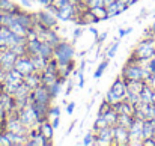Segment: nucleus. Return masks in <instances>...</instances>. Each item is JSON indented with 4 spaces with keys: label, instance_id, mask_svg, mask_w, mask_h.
Masks as SVG:
<instances>
[{
    "label": "nucleus",
    "instance_id": "nucleus-27",
    "mask_svg": "<svg viewBox=\"0 0 155 146\" xmlns=\"http://www.w3.org/2000/svg\"><path fill=\"white\" fill-rule=\"evenodd\" d=\"M107 36H108V32L100 33V35L97 36V44H98V45H103L104 42H105V39H107Z\"/></svg>",
    "mask_w": 155,
    "mask_h": 146
},
{
    "label": "nucleus",
    "instance_id": "nucleus-12",
    "mask_svg": "<svg viewBox=\"0 0 155 146\" xmlns=\"http://www.w3.org/2000/svg\"><path fill=\"white\" fill-rule=\"evenodd\" d=\"M39 56H42L45 60H50L54 57V45H51L48 41L45 39H41V45H39V51H38Z\"/></svg>",
    "mask_w": 155,
    "mask_h": 146
},
{
    "label": "nucleus",
    "instance_id": "nucleus-8",
    "mask_svg": "<svg viewBox=\"0 0 155 146\" xmlns=\"http://www.w3.org/2000/svg\"><path fill=\"white\" fill-rule=\"evenodd\" d=\"M36 23H39L41 26H44L47 29H56L57 27V17L45 8L36 14Z\"/></svg>",
    "mask_w": 155,
    "mask_h": 146
},
{
    "label": "nucleus",
    "instance_id": "nucleus-30",
    "mask_svg": "<svg viewBox=\"0 0 155 146\" xmlns=\"http://www.w3.org/2000/svg\"><path fill=\"white\" fill-rule=\"evenodd\" d=\"M143 146H155V139L154 137H148V139H143Z\"/></svg>",
    "mask_w": 155,
    "mask_h": 146
},
{
    "label": "nucleus",
    "instance_id": "nucleus-3",
    "mask_svg": "<svg viewBox=\"0 0 155 146\" xmlns=\"http://www.w3.org/2000/svg\"><path fill=\"white\" fill-rule=\"evenodd\" d=\"M133 59L142 62V60H146V59H151L155 57V36L152 38H148L145 41H140L137 44V47L133 50V54H131Z\"/></svg>",
    "mask_w": 155,
    "mask_h": 146
},
{
    "label": "nucleus",
    "instance_id": "nucleus-19",
    "mask_svg": "<svg viewBox=\"0 0 155 146\" xmlns=\"http://www.w3.org/2000/svg\"><path fill=\"white\" fill-rule=\"evenodd\" d=\"M104 118H105V121H107L108 125H113V127H114V125L117 124V111H116L113 107L104 114Z\"/></svg>",
    "mask_w": 155,
    "mask_h": 146
},
{
    "label": "nucleus",
    "instance_id": "nucleus-1",
    "mask_svg": "<svg viewBox=\"0 0 155 146\" xmlns=\"http://www.w3.org/2000/svg\"><path fill=\"white\" fill-rule=\"evenodd\" d=\"M120 77L125 81H137L143 80V63L130 57V60L125 63V66L120 71ZM145 81V80H143Z\"/></svg>",
    "mask_w": 155,
    "mask_h": 146
},
{
    "label": "nucleus",
    "instance_id": "nucleus-21",
    "mask_svg": "<svg viewBox=\"0 0 155 146\" xmlns=\"http://www.w3.org/2000/svg\"><path fill=\"white\" fill-rule=\"evenodd\" d=\"M119 45H120V42H119V38H116L114 39V42L107 48V51H105V57H108V59H113L114 56H116V51H117V48H119Z\"/></svg>",
    "mask_w": 155,
    "mask_h": 146
},
{
    "label": "nucleus",
    "instance_id": "nucleus-39",
    "mask_svg": "<svg viewBox=\"0 0 155 146\" xmlns=\"http://www.w3.org/2000/svg\"><path fill=\"white\" fill-rule=\"evenodd\" d=\"M74 127H75V121H74V122H71V125H69V128H68V134H71V131L74 130Z\"/></svg>",
    "mask_w": 155,
    "mask_h": 146
},
{
    "label": "nucleus",
    "instance_id": "nucleus-25",
    "mask_svg": "<svg viewBox=\"0 0 155 146\" xmlns=\"http://www.w3.org/2000/svg\"><path fill=\"white\" fill-rule=\"evenodd\" d=\"M59 116H60V107H59V105H50V110H48V119L59 118Z\"/></svg>",
    "mask_w": 155,
    "mask_h": 146
},
{
    "label": "nucleus",
    "instance_id": "nucleus-29",
    "mask_svg": "<svg viewBox=\"0 0 155 146\" xmlns=\"http://www.w3.org/2000/svg\"><path fill=\"white\" fill-rule=\"evenodd\" d=\"M81 33H83V30H81L80 27H75L74 32H72V41H77V39L81 36Z\"/></svg>",
    "mask_w": 155,
    "mask_h": 146
},
{
    "label": "nucleus",
    "instance_id": "nucleus-26",
    "mask_svg": "<svg viewBox=\"0 0 155 146\" xmlns=\"http://www.w3.org/2000/svg\"><path fill=\"white\" fill-rule=\"evenodd\" d=\"M86 6H87V9H92V8H98V6H105V3H104V0H87Z\"/></svg>",
    "mask_w": 155,
    "mask_h": 146
},
{
    "label": "nucleus",
    "instance_id": "nucleus-32",
    "mask_svg": "<svg viewBox=\"0 0 155 146\" xmlns=\"http://www.w3.org/2000/svg\"><path fill=\"white\" fill-rule=\"evenodd\" d=\"M72 86H74V85H72V78H69V80H68V88H66V91H65V97H68V95L72 92Z\"/></svg>",
    "mask_w": 155,
    "mask_h": 146
},
{
    "label": "nucleus",
    "instance_id": "nucleus-4",
    "mask_svg": "<svg viewBox=\"0 0 155 146\" xmlns=\"http://www.w3.org/2000/svg\"><path fill=\"white\" fill-rule=\"evenodd\" d=\"M54 59L57 63L63 65V63H71L75 59V48L71 42L66 41H60L56 47H54Z\"/></svg>",
    "mask_w": 155,
    "mask_h": 146
},
{
    "label": "nucleus",
    "instance_id": "nucleus-14",
    "mask_svg": "<svg viewBox=\"0 0 155 146\" xmlns=\"http://www.w3.org/2000/svg\"><path fill=\"white\" fill-rule=\"evenodd\" d=\"M5 81H9V83H15V85H21L24 81V75L21 72H18L15 68L11 69V71H6V77H5Z\"/></svg>",
    "mask_w": 155,
    "mask_h": 146
},
{
    "label": "nucleus",
    "instance_id": "nucleus-37",
    "mask_svg": "<svg viewBox=\"0 0 155 146\" xmlns=\"http://www.w3.org/2000/svg\"><path fill=\"white\" fill-rule=\"evenodd\" d=\"M38 3H41L42 6H48L50 3H53V0H36Z\"/></svg>",
    "mask_w": 155,
    "mask_h": 146
},
{
    "label": "nucleus",
    "instance_id": "nucleus-24",
    "mask_svg": "<svg viewBox=\"0 0 155 146\" xmlns=\"http://www.w3.org/2000/svg\"><path fill=\"white\" fill-rule=\"evenodd\" d=\"M95 137H97V134L94 133V131H89L84 137H83V145L89 146V145H94V140H95Z\"/></svg>",
    "mask_w": 155,
    "mask_h": 146
},
{
    "label": "nucleus",
    "instance_id": "nucleus-36",
    "mask_svg": "<svg viewBox=\"0 0 155 146\" xmlns=\"http://www.w3.org/2000/svg\"><path fill=\"white\" fill-rule=\"evenodd\" d=\"M89 32H91V33H92V35H94L95 38H97V36L100 35V32H98V30H97V29H95L94 26H91V27H89Z\"/></svg>",
    "mask_w": 155,
    "mask_h": 146
},
{
    "label": "nucleus",
    "instance_id": "nucleus-2",
    "mask_svg": "<svg viewBox=\"0 0 155 146\" xmlns=\"http://www.w3.org/2000/svg\"><path fill=\"white\" fill-rule=\"evenodd\" d=\"M127 94H128L127 81L119 75V78H116V80L111 83V86H110L108 92L105 94V99H107L111 105H114L116 102H119V101L125 99V98H127Z\"/></svg>",
    "mask_w": 155,
    "mask_h": 146
},
{
    "label": "nucleus",
    "instance_id": "nucleus-31",
    "mask_svg": "<svg viewBox=\"0 0 155 146\" xmlns=\"http://www.w3.org/2000/svg\"><path fill=\"white\" fill-rule=\"evenodd\" d=\"M74 110H75V102H74V101L68 102V105H66V113H68V114H72Z\"/></svg>",
    "mask_w": 155,
    "mask_h": 146
},
{
    "label": "nucleus",
    "instance_id": "nucleus-38",
    "mask_svg": "<svg viewBox=\"0 0 155 146\" xmlns=\"http://www.w3.org/2000/svg\"><path fill=\"white\" fill-rule=\"evenodd\" d=\"M94 102H95V98H94V99H92V101H91V102L87 104V108H86V113H89V111H91V108H92V105H94Z\"/></svg>",
    "mask_w": 155,
    "mask_h": 146
},
{
    "label": "nucleus",
    "instance_id": "nucleus-5",
    "mask_svg": "<svg viewBox=\"0 0 155 146\" xmlns=\"http://www.w3.org/2000/svg\"><path fill=\"white\" fill-rule=\"evenodd\" d=\"M54 98L51 97V94H50V91H48V88L45 86V85H39V86H36L35 89H32V92H30V97H29V102H32V101H36V102H42V104H48V105H51V101Z\"/></svg>",
    "mask_w": 155,
    "mask_h": 146
},
{
    "label": "nucleus",
    "instance_id": "nucleus-18",
    "mask_svg": "<svg viewBox=\"0 0 155 146\" xmlns=\"http://www.w3.org/2000/svg\"><path fill=\"white\" fill-rule=\"evenodd\" d=\"M108 65H110V59L108 57H105L103 62L98 65V68H97V71L94 72V78H97V80H100L101 77H103V74L105 72V69L108 68Z\"/></svg>",
    "mask_w": 155,
    "mask_h": 146
},
{
    "label": "nucleus",
    "instance_id": "nucleus-20",
    "mask_svg": "<svg viewBox=\"0 0 155 146\" xmlns=\"http://www.w3.org/2000/svg\"><path fill=\"white\" fill-rule=\"evenodd\" d=\"M91 12L101 21V20H107L108 17H107V8L105 6H98V8H92L91 9Z\"/></svg>",
    "mask_w": 155,
    "mask_h": 146
},
{
    "label": "nucleus",
    "instance_id": "nucleus-7",
    "mask_svg": "<svg viewBox=\"0 0 155 146\" xmlns=\"http://www.w3.org/2000/svg\"><path fill=\"white\" fill-rule=\"evenodd\" d=\"M17 114H18L20 121H21L26 127L32 128V127H36V125H38L36 114H35V111H33V108H32V105H30V104H27V105L21 107V108L18 110V113H17Z\"/></svg>",
    "mask_w": 155,
    "mask_h": 146
},
{
    "label": "nucleus",
    "instance_id": "nucleus-17",
    "mask_svg": "<svg viewBox=\"0 0 155 146\" xmlns=\"http://www.w3.org/2000/svg\"><path fill=\"white\" fill-rule=\"evenodd\" d=\"M39 45H41V39H29L26 42V48H27V54H36L39 51Z\"/></svg>",
    "mask_w": 155,
    "mask_h": 146
},
{
    "label": "nucleus",
    "instance_id": "nucleus-35",
    "mask_svg": "<svg viewBox=\"0 0 155 146\" xmlns=\"http://www.w3.org/2000/svg\"><path fill=\"white\" fill-rule=\"evenodd\" d=\"M83 86H84V74L78 72V88H83Z\"/></svg>",
    "mask_w": 155,
    "mask_h": 146
},
{
    "label": "nucleus",
    "instance_id": "nucleus-13",
    "mask_svg": "<svg viewBox=\"0 0 155 146\" xmlns=\"http://www.w3.org/2000/svg\"><path fill=\"white\" fill-rule=\"evenodd\" d=\"M24 83L30 88V89H35L36 86L41 85V71H35L32 74H27L24 75Z\"/></svg>",
    "mask_w": 155,
    "mask_h": 146
},
{
    "label": "nucleus",
    "instance_id": "nucleus-22",
    "mask_svg": "<svg viewBox=\"0 0 155 146\" xmlns=\"http://www.w3.org/2000/svg\"><path fill=\"white\" fill-rule=\"evenodd\" d=\"M108 124H107V121H105V118L104 116H98L97 118V121L94 122V127H92V131L94 133H97L98 130H101L103 127H107Z\"/></svg>",
    "mask_w": 155,
    "mask_h": 146
},
{
    "label": "nucleus",
    "instance_id": "nucleus-23",
    "mask_svg": "<svg viewBox=\"0 0 155 146\" xmlns=\"http://www.w3.org/2000/svg\"><path fill=\"white\" fill-rule=\"evenodd\" d=\"M111 107H113V105H111L107 99H104L103 102H101V107L98 108V116H104V114H105V113L111 108Z\"/></svg>",
    "mask_w": 155,
    "mask_h": 146
},
{
    "label": "nucleus",
    "instance_id": "nucleus-9",
    "mask_svg": "<svg viewBox=\"0 0 155 146\" xmlns=\"http://www.w3.org/2000/svg\"><path fill=\"white\" fill-rule=\"evenodd\" d=\"M14 68H15L18 72H21L23 75H27V74H32V72L36 71V68H35V65L32 63L29 54H26V56H18Z\"/></svg>",
    "mask_w": 155,
    "mask_h": 146
},
{
    "label": "nucleus",
    "instance_id": "nucleus-28",
    "mask_svg": "<svg viewBox=\"0 0 155 146\" xmlns=\"http://www.w3.org/2000/svg\"><path fill=\"white\" fill-rule=\"evenodd\" d=\"M133 32V27H127V29H119V38H124V36H127V35H130Z\"/></svg>",
    "mask_w": 155,
    "mask_h": 146
},
{
    "label": "nucleus",
    "instance_id": "nucleus-10",
    "mask_svg": "<svg viewBox=\"0 0 155 146\" xmlns=\"http://www.w3.org/2000/svg\"><path fill=\"white\" fill-rule=\"evenodd\" d=\"M113 130H114V142H113V145L125 146L130 143V130L127 127L116 124L113 127Z\"/></svg>",
    "mask_w": 155,
    "mask_h": 146
},
{
    "label": "nucleus",
    "instance_id": "nucleus-33",
    "mask_svg": "<svg viewBox=\"0 0 155 146\" xmlns=\"http://www.w3.org/2000/svg\"><path fill=\"white\" fill-rule=\"evenodd\" d=\"M50 122H51V125L54 127V130L59 128V125H60V116H59V118H53V119H50Z\"/></svg>",
    "mask_w": 155,
    "mask_h": 146
},
{
    "label": "nucleus",
    "instance_id": "nucleus-34",
    "mask_svg": "<svg viewBox=\"0 0 155 146\" xmlns=\"http://www.w3.org/2000/svg\"><path fill=\"white\" fill-rule=\"evenodd\" d=\"M18 2H20V5H21L23 8H26V9L32 8V2H30V0H18Z\"/></svg>",
    "mask_w": 155,
    "mask_h": 146
},
{
    "label": "nucleus",
    "instance_id": "nucleus-6",
    "mask_svg": "<svg viewBox=\"0 0 155 146\" xmlns=\"http://www.w3.org/2000/svg\"><path fill=\"white\" fill-rule=\"evenodd\" d=\"M95 134H97V137H95V140H94V145L95 146L113 145V142H114V130H113V125L103 127V128L98 130Z\"/></svg>",
    "mask_w": 155,
    "mask_h": 146
},
{
    "label": "nucleus",
    "instance_id": "nucleus-11",
    "mask_svg": "<svg viewBox=\"0 0 155 146\" xmlns=\"http://www.w3.org/2000/svg\"><path fill=\"white\" fill-rule=\"evenodd\" d=\"M17 54L12 51V50H5L3 53H2V56H0V66L5 69V71H11V69H14V66H15V62H17Z\"/></svg>",
    "mask_w": 155,
    "mask_h": 146
},
{
    "label": "nucleus",
    "instance_id": "nucleus-15",
    "mask_svg": "<svg viewBox=\"0 0 155 146\" xmlns=\"http://www.w3.org/2000/svg\"><path fill=\"white\" fill-rule=\"evenodd\" d=\"M39 133L42 134V137H45L47 140H51L54 136V127L51 125L50 121H45L42 124H39Z\"/></svg>",
    "mask_w": 155,
    "mask_h": 146
},
{
    "label": "nucleus",
    "instance_id": "nucleus-16",
    "mask_svg": "<svg viewBox=\"0 0 155 146\" xmlns=\"http://www.w3.org/2000/svg\"><path fill=\"white\" fill-rule=\"evenodd\" d=\"M21 8H18L12 0H0V12H14L17 14Z\"/></svg>",
    "mask_w": 155,
    "mask_h": 146
}]
</instances>
